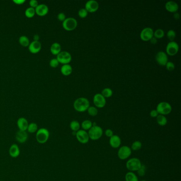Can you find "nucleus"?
<instances>
[{"instance_id":"1","label":"nucleus","mask_w":181,"mask_h":181,"mask_svg":"<svg viewBox=\"0 0 181 181\" xmlns=\"http://www.w3.org/2000/svg\"><path fill=\"white\" fill-rule=\"evenodd\" d=\"M90 106V103L88 99L80 97L76 99L73 103V108L78 112H84L87 111Z\"/></svg>"},{"instance_id":"2","label":"nucleus","mask_w":181,"mask_h":181,"mask_svg":"<svg viewBox=\"0 0 181 181\" xmlns=\"http://www.w3.org/2000/svg\"><path fill=\"white\" fill-rule=\"evenodd\" d=\"M89 139L96 141L101 138L103 135V130L101 126L98 125L93 126L88 131Z\"/></svg>"},{"instance_id":"3","label":"nucleus","mask_w":181,"mask_h":181,"mask_svg":"<svg viewBox=\"0 0 181 181\" xmlns=\"http://www.w3.org/2000/svg\"><path fill=\"white\" fill-rule=\"evenodd\" d=\"M50 132L46 128H40L36 132V139L38 143L44 144L49 140Z\"/></svg>"},{"instance_id":"4","label":"nucleus","mask_w":181,"mask_h":181,"mask_svg":"<svg viewBox=\"0 0 181 181\" xmlns=\"http://www.w3.org/2000/svg\"><path fill=\"white\" fill-rule=\"evenodd\" d=\"M142 163L140 160L138 158H131L129 159L126 163V169L130 172H134L137 171L141 167Z\"/></svg>"},{"instance_id":"5","label":"nucleus","mask_w":181,"mask_h":181,"mask_svg":"<svg viewBox=\"0 0 181 181\" xmlns=\"http://www.w3.org/2000/svg\"><path fill=\"white\" fill-rule=\"evenodd\" d=\"M158 114L162 115H166L171 113L172 108L171 105L166 101H162L158 104L156 108Z\"/></svg>"},{"instance_id":"6","label":"nucleus","mask_w":181,"mask_h":181,"mask_svg":"<svg viewBox=\"0 0 181 181\" xmlns=\"http://www.w3.org/2000/svg\"><path fill=\"white\" fill-rule=\"evenodd\" d=\"M132 152L131 148L128 145L121 146L118 152V156L121 160H126L130 157Z\"/></svg>"},{"instance_id":"7","label":"nucleus","mask_w":181,"mask_h":181,"mask_svg":"<svg viewBox=\"0 0 181 181\" xmlns=\"http://www.w3.org/2000/svg\"><path fill=\"white\" fill-rule=\"evenodd\" d=\"M78 26V22L73 18H67L62 23V27L67 31H73Z\"/></svg>"},{"instance_id":"8","label":"nucleus","mask_w":181,"mask_h":181,"mask_svg":"<svg viewBox=\"0 0 181 181\" xmlns=\"http://www.w3.org/2000/svg\"><path fill=\"white\" fill-rule=\"evenodd\" d=\"M60 63L62 64H68L72 60V56L67 51H61L56 57Z\"/></svg>"},{"instance_id":"9","label":"nucleus","mask_w":181,"mask_h":181,"mask_svg":"<svg viewBox=\"0 0 181 181\" xmlns=\"http://www.w3.org/2000/svg\"><path fill=\"white\" fill-rule=\"evenodd\" d=\"M179 50V46L177 43L174 41L170 42L167 45L166 51L167 54L170 56L176 55Z\"/></svg>"},{"instance_id":"10","label":"nucleus","mask_w":181,"mask_h":181,"mask_svg":"<svg viewBox=\"0 0 181 181\" xmlns=\"http://www.w3.org/2000/svg\"><path fill=\"white\" fill-rule=\"evenodd\" d=\"M76 138L80 143L86 144L89 141L88 133L86 131L84 130H79L76 132Z\"/></svg>"},{"instance_id":"11","label":"nucleus","mask_w":181,"mask_h":181,"mask_svg":"<svg viewBox=\"0 0 181 181\" xmlns=\"http://www.w3.org/2000/svg\"><path fill=\"white\" fill-rule=\"evenodd\" d=\"M93 101L96 108H99L105 107L106 104L105 98L101 94H96L94 97Z\"/></svg>"},{"instance_id":"12","label":"nucleus","mask_w":181,"mask_h":181,"mask_svg":"<svg viewBox=\"0 0 181 181\" xmlns=\"http://www.w3.org/2000/svg\"><path fill=\"white\" fill-rule=\"evenodd\" d=\"M154 37L153 29L150 27L144 28L140 33V38L143 41H149Z\"/></svg>"},{"instance_id":"13","label":"nucleus","mask_w":181,"mask_h":181,"mask_svg":"<svg viewBox=\"0 0 181 181\" xmlns=\"http://www.w3.org/2000/svg\"><path fill=\"white\" fill-rule=\"evenodd\" d=\"M99 8L98 3L95 0H89L85 5V9L88 12L94 13L97 11Z\"/></svg>"},{"instance_id":"14","label":"nucleus","mask_w":181,"mask_h":181,"mask_svg":"<svg viewBox=\"0 0 181 181\" xmlns=\"http://www.w3.org/2000/svg\"><path fill=\"white\" fill-rule=\"evenodd\" d=\"M156 61L159 65L165 66L169 62L167 55L162 51L158 52L156 55Z\"/></svg>"},{"instance_id":"15","label":"nucleus","mask_w":181,"mask_h":181,"mask_svg":"<svg viewBox=\"0 0 181 181\" xmlns=\"http://www.w3.org/2000/svg\"><path fill=\"white\" fill-rule=\"evenodd\" d=\"M42 49V44L39 41H32L30 43L28 50L32 54H37L40 52Z\"/></svg>"},{"instance_id":"16","label":"nucleus","mask_w":181,"mask_h":181,"mask_svg":"<svg viewBox=\"0 0 181 181\" xmlns=\"http://www.w3.org/2000/svg\"><path fill=\"white\" fill-rule=\"evenodd\" d=\"M121 139L118 135H114L111 137L109 140V143L111 147L114 149H117L120 147L121 145Z\"/></svg>"},{"instance_id":"17","label":"nucleus","mask_w":181,"mask_h":181,"mask_svg":"<svg viewBox=\"0 0 181 181\" xmlns=\"http://www.w3.org/2000/svg\"><path fill=\"white\" fill-rule=\"evenodd\" d=\"M49 7L46 4H39L37 7L35 9V12L37 15L40 17L45 16L49 13Z\"/></svg>"},{"instance_id":"18","label":"nucleus","mask_w":181,"mask_h":181,"mask_svg":"<svg viewBox=\"0 0 181 181\" xmlns=\"http://www.w3.org/2000/svg\"><path fill=\"white\" fill-rule=\"evenodd\" d=\"M28 135L26 131L19 130L17 132L15 135V139L20 143H23L27 140Z\"/></svg>"},{"instance_id":"19","label":"nucleus","mask_w":181,"mask_h":181,"mask_svg":"<svg viewBox=\"0 0 181 181\" xmlns=\"http://www.w3.org/2000/svg\"><path fill=\"white\" fill-rule=\"evenodd\" d=\"M179 5L176 2L170 1L165 4V8L167 11L171 13L177 12L179 10Z\"/></svg>"},{"instance_id":"20","label":"nucleus","mask_w":181,"mask_h":181,"mask_svg":"<svg viewBox=\"0 0 181 181\" xmlns=\"http://www.w3.org/2000/svg\"><path fill=\"white\" fill-rule=\"evenodd\" d=\"M9 153L12 158H17L20 155V150L17 144H13L9 148Z\"/></svg>"},{"instance_id":"21","label":"nucleus","mask_w":181,"mask_h":181,"mask_svg":"<svg viewBox=\"0 0 181 181\" xmlns=\"http://www.w3.org/2000/svg\"><path fill=\"white\" fill-rule=\"evenodd\" d=\"M17 126L19 130L26 131L27 130L28 126L29 125L27 120L25 118H20L17 121Z\"/></svg>"},{"instance_id":"22","label":"nucleus","mask_w":181,"mask_h":181,"mask_svg":"<svg viewBox=\"0 0 181 181\" xmlns=\"http://www.w3.org/2000/svg\"><path fill=\"white\" fill-rule=\"evenodd\" d=\"M51 53L54 55H57L61 52V46L58 43H54L50 47Z\"/></svg>"},{"instance_id":"23","label":"nucleus","mask_w":181,"mask_h":181,"mask_svg":"<svg viewBox=\"0 0 181 181\" xmlns=\"http://www.w3.org/2000/svg\"><path fill=\"white\" fill-rule=\"evenodd\" d=\"M61 73L65 76L70 75L72 72V67L70 64H64L61 68Z\"/></svg>"},{"instance_id":"24","label":"nucleus","mask_w":181,"mask_h":181,"mask_svg":"<svg viewBox=\"0 0 181 181\" xmlns=\"http://www.w3.org/2000/svg\"><path fill=\"white\" fill-rule=\"evenodd\" d=\"M125 181H139L138 177L134 172H129L125 176Z\"/></svg>"},{"instance_id":"25","label":"nucleus","mask_w":181,"mask_h":181,"mask_svg":"<svg viewBox=\"0 0 181 181\" xmlns=\"http://www.w3.org/2000/svg\"><path fill=\"white\" fill-rule=\"evenodd\" d=\"M156 121L159 125L164 126L166 125L167 123V119L164 115L159 114L156 118Z\"/></svg>"},{"instance_id":"26","label":"nucleus","mask_w":181,"mask_h":181,"mask_svg":"<svg viewBox=\"0 0 181 181\" xmlns=\"http://www.w3.org/2000/svg\"><path fill=\"white\" fill-rule=\"evenodd\" d=\"M19 43L22 46L24 47L29 46L30 43L29 38L26 36H22L20 37L19 38Z\"/></svg>"},{"instance_id":"27","label":"nucleus","mask_w":181,"mask_h":181,"mask_svg":"<svg viewBox=\"0 0 181 181\" xmlns=\"http://www.w3.org/2000/svg\"><path fill=\"white\" fill-rule=\"evenodd\" d=\"M70 127L73 132H77V131L80 130L81 125L80 123L77 121H72L70 124Z\"/></svg>"},{"instance_id":"28","label":"nucleus","mask_w":181,"mask_h":181,"mask_svg":"<svg viewBox=\"0 0 181 181\" xmlns=\"http://www.w3.org/2000/svg\"><path fill=\"white\" fill-rule=\"evenodd\" d=\"M92 126H93V122L88 120L84 121L81 124V127L82 128V130L86 131H88Z\"/></svg>"},{"instance_id":"29","label":"nucleus","mask_w":181,"mask_h":181,"mask_svg":"<svg viewBox=\"0 0 181 181\" xmlns=\"http://www.w3.org/2000/svg\"><path fill=\"white\" fill-rule=\"evenodd\" d=\"M38 130V125L35 123H31L28 125V132L30 133H34L36 132Z\"/></svg>"},{"instance_id":"30","label":"nucleus","mask_w":181,"mask_h":181,"mask_svg":"<svg viewBox=\"0 0 181 181\" xmlns=\"http://www.w3.org/2000/svg\"><path fill=\"white\" fill-rule=\"evenodd\" d=\"M25 14L26 17L28 18H32L35 16V15L36 14L35 9L29 7L26 10Z\"/></svg>"},{"instance_id":"31","label":"nucleus","mask_w":181,"mask_h":181,"mask_svg":"<svg viewBox=\"0 0 181 181\" xmlns=\"http://www.w3.org/2000/svg\"><path fill=\"white\" fill-rule=\"evenodd\" d=\"M142 143L140 141H135L133 142L131 147V149L132 150V151H138L139 150L141 149L142 148Z\"/></svg>"},{"instance_id":"32","label":"nucleus","mask_w":181,"mask_h":181,"mask_svg":"<svg viewBox=\"0 0 181 181\" xmlns=\"http://www.w3.org/2000/svg\"><path fill=\"white\" fill-rule=\"evenodd\" d=\"M165 35L164 31L162 29H158L154 32V37L156 39H161L163 38Z\"/></svg>"},{"instance_id":"33","label":"nucleus","mask_w":181,"mask_h":181,"mask_svg":"<svg viewBox=\"0 0 181 181\" xmlns=\"http://www.w3.org/2000/svg\"><path fill=\"white\" fill-rule=\"evenodd\" d=\"M101 95L103 96L105 98H110L113 95V91L111 89L109 88H106L104 89L101 91Z\"/></svg>"},{"instance_id":"34","label":"nucleus","mask_w":181,"mask_h":181,"mask_svg":"<svg viewBox=\"0 0 181 181\" xmlns=\"http://www.w3.org/2000/svg\"><path fill=\"white\" fill-rule=\"evenodd\" d=\"M87 111L89 115L91 116H96L98 114V110L95 106H89Z\"/></svg>"},{"instance_id":"35","label":"nucleus","mask_w":181,"mask_h":181,"mask_svg":"<svg viewBox=\"0 0 181 181\" xmlns=\"http://www.w3.org/2000/svg\"><path fill=\"white\" fill-rule=\"evenodd\" d=\"M167 36L171 42L174 41L176 37V32L174 30H169L167 33Z\"/></svg>"},{"instance_id":"36","label":"nucleus","mask_w":181,"mask_h":181,"mask_svg":"<svg viewBox=\"0 0 181 181\" xmlns=\"http://www.w3.org/2000/svg\"><path fill=\"white\" fill-rule=\"evenodd\" d=\"M145 172H146V166L145 165H142L141 167L137 171L138 175L139 176H143L145 174Z\"/></svg>"},{"instance_id":"37","label":"nucleus","mask_w":181,"mask_h":181,"mask_svg":"<svg viewBox=\"0 0 181 181\" xmlns=\"http://www.w3.org/2000/svg\"><path fill=\"white\" fill-rule=\"evenodd\" d=\"M88 12L85 9H81L78 12V15L81 18H85L88 15Z\"/></svg>"},{"instance_id":"38","label":"nucleus","mask_w":181,"mask_h":181,"mask_svg":"<svg viewBox=\"0 0 181 181\" xmlns=\"http://www.w3.org/2000/svg\"><path fill=\"white\" fill-rule=\"evenodd\" d=\"M59 62L58 61L56 58H54L52 59L51 60V61L50 62V67L53 68H56L59 65Z\"/></svg>"},{"instance_id":"39","label":"nucleus","mask_w":181,"mask_h":181,"mask_svg":"<svg viewBox=\"0 0 181 181\" xmlns=\"http://www.w3.org/2000/svg\"><path fill=\"white\" fill-rule=\"evenodd\" d=\"M165 66L169 71H173L175 69V64L172 62H168Z\"/></svg>"},{"instance_id":"40","label":"nucleus","mask_w":181,"mask_h":181,"mask_svg":"<svg viewBox=\"0 0 181 181\" xmlns=\"http://www.w3.org/2000/svg\"><path fill=\"white\" fill-rule=\"evenodd\" d=\"M39 4L37 1L36 0H31L29 2V5L30 8L35 9L37 7Z\"/></svg>"},{"instance_id":"41","label":"nucleus","mask_w":181,"mask_h":181,"mask_svg":"<svg viewBox=\"0 0 181 181\" xmlns=\"http://www.w3.org/2000/svg\"><path fill=\"white\" fill-rule=\"evenodd\" d=\"M57 18V19H58L60 21L63 22V21H64L65 19H66V15H65V14H64V13L61 12L58 14Z\"/></svg>"},{"instance_id":"42","label":"nucleus","mask_w":181,"mask_h":181,"mask_svg":"<svg viewBox=\"0 0 181 181\" xmlns=\"http://www.w3.org/2000/svg\"><path fill=\"white\" fill-rule=\"evenodd\" d=\"M105 135L108 138H111L114 135V132L111 129H107L105 131Z\"/></svg>"},{"instance_id":"43","label":"nucleus","mask_w":181,"mask_h":181,"mask_svg":"<svg viewBox=\"0 0 181 181\" xmlns=\"http://www.w3.org/2000/svg\"><path fill=\"white\" fill-rule=\"evenodd\" d=\"M159 114H158V112L156 110H152L151 112H150V116H151L152 118H157Z\"/></svg>"},{"instance_id":"44","label":"nucleus","mask_w":181,"mask_h":181,"mask_svg":"<svg viewBox=\"0 0 181 181\" xmlns=\"http://www.w3.org/2000/svg\"><path fill=\"white\" fill-rule=\"evenodd\" d=\"M13 2L17 5H22L25 2V0H13Z\"/></svg>"},{"instance_id":"45","label":"nucleus","mask_w":181,"mask_h":181,"mask_svg":"<svg viewBox=\"0 0 181 181\" xmlns=\"http://www.w3.org/2000/svg\"><path fill=\"white\" fill-rule=\"evenodd\" d=\"M150 43H152V44H156L157 43V42H158V40H157V39H156V38H155L154 37H153L150 40Z\"/></svg>"},{"instance_id":"46","label":"nucleus","mask_w":181,"mask_h":181,"mask_svg":"<svg viewBox=\"0 0 181 181\" xmlns=\"http://www.w3.org/2000/svg\"><path fill=\"white\" fill-rule=\"evenodd\" d=\"M174 18L175 20H179L180 18V15H179V13L177 12L174 13Z\"/></svg>"},{"instance_id":"47","label":"nucleus","mask_w":181,"mask_h":181,"mask_svg":"<svg viewBox=\"0 0 181 181\" xmlns=\"http://www.w3.org/2000/svg\"><path fill=\"white\" fill-rule=\"evenodd\" d=\"M39 36H38L37 34H36L34 36V41H39Z\"/></svg>"},{"instance_id":"48","label":"nucleus","mask_w":181,"mask_h":181,"mask_svg":"<svg viewBox=\"0 0 181 181\" xmlns=\"http://www.w3.org/2000/svg\"><path fill=\"white\" fill-rule=\"evenodd\" d=\"M145 181V180H141V181Z\"/></svg>"}]
</instances>
